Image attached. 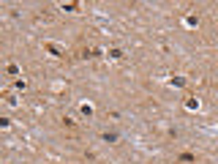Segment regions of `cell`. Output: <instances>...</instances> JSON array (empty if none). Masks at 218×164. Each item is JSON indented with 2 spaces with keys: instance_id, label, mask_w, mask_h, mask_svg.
Returning a JSON list of instances; mask_svg holds the SVG:
<instances>
[{
  "instance_id": "cell-2",
  "label": "cell",
  "mask_w": 218,
  "mask_h": 164,
  "mask_svg": "<svg viewBox=\"0 0 218 164\" xmlns=\"http://www.w3.org/2000/svg\"><path fill=\"white\" fill-rule=\"evenodd\" d=\"M194 159H196L194 153H180V162H194Z\"/></svg>"
},
{
  "instance_id": "cell-1",
  "label": "cell",
  "mask_w": 218,
  "mask_h": 164,
  "mask_svg": "<svg viewBox=\"0 0 218 164\" xmlns=\"http://www.w3.org/2000/svg\"><path fill=\"white\" fill-rule=\"evenodd\" d=\"M46 49H49L52 55H57V58H60V55H63V52H60V47H55V44H46Z\"/></svg>"
},
{
  "instance_id": "cell-4",
  "label": "cell",
  "mask_w": 218,
  "mask_h": 164,
  "mask_svg": "<svg viewBox=\"0 0 218 164\" xmlns=\"http://www.w3.org/2000/svg\"><path fill=\"white\" fill-rule=\"evenodd\" d=\"M185 107H188V109H199V101H194V99H188V101H185Z\"/></svg>"
},
{
  "instance_id": "cell-3",
  "label": "cell",
  "mask_w": 218,
  "mask_h": 164,
  "mask_svg": "<svg viewBox=\"0 0 218 164\" xmlns=\"http://www.w3.org/2000/svg\"><path fill=\"white\" fill-rule=\"evenodd\" d=\"M109 58H115V60H120V58H123V52H120V49H109Z\"/></svg>"
}]
</instances>
